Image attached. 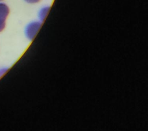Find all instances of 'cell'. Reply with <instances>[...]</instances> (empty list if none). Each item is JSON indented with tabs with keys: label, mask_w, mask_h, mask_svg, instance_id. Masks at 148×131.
I'll return each instance as SVG.
<instances>
[{
	"label": "cell",
	"mask_w": 148,
	"mask_h": 131,
	"mask_svg": "<svg viewBox=\"0 0 148 131\" xmlns=\"http://www.w3.org/2000/svg\"><path fill=\"white\" fill-rule=\"evenodd\" d=\"M5 24H0V32L3 31V29L5 28Z\"/></svg>",
	"instance_id": "4"
},
{
	"label": "cell",
	"mask_w": 148,
	"mask_h": 131,
	"mask_svg": "<svg viewBox=\"0 0 148 131\" xmlns=\"http://www.w3.org/2000/svg\"><path fill=\"white\" fill-rule=\"evenodd\" d=\"M9 13V7L5 3H0V24H5V21Z\"/></svg>",
	"instance_id": "1"
},
{
	"label": "cell",
	"mask_w": 148,
	"mask_h": 131,
	"mask_svg": "<svg viewBox=\"0 0 148 131\" xmlns=\"http://www.w3.org/2000/svg\"><path fill=\"white\" fill-rule=\"evenodd\" d=\"M25 1L28 3H36L38 2L39 0H25Z\"/></svg>",
	"instance_id": "3"
},
{
	"label": "cell",
	"mask_w": 148,
	"mask_h": 131,
	"mask_svg": "<svg viewBox=\"0 0 148 131\" xmlns=\"http://www.w3.org/2000/svg\"><path fill=\"white\" fill-rule=\"evenodd\" d=\"M0 1H2V0H0Z\"/></svg>",
	"instance_id": "5"
},
{
	"label": "cell",
	"mask_w": 148,
	"mask_h": 131,
	"mask_svg": "<svg viewBox=\"0 0 148 131\" xmlns=\"http://www.w3.org/2000/svg\"><path fill=\"white\" fill-rule=\"evenodd\" d=\"M6 70V69H2L0 70V77H1L5 73Z\"/></svg>",
	"instance_id": "2"
}]
</instances>
